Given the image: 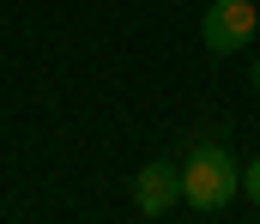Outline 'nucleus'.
<instances>
[{
	"mask_svg": "<svg viewBox=\"0 0 260 224\" xmlns=\"http://www.w3.org/2000/svg\"><path fill=\"white\" fill-rule=\"evenodd\" d=\"M176 200H182V164L157 157V164H145V170L133 176V206H139L145 218H164V212H176Z\"/></svg>",
	"mask_w": 260,
	"mask_h": 224,
	"instance_id": "7ed1b4c3",
	"label": "nucleus"
},
{
	"mask_svg": "<svg viewBox=\"0 0 260 224\" xmlns=\"http://www.w3.org/2000/svg\"><path fill=\"white\" fill-rule=\"evenodd\" d=\"M236 194H242V170L218 140H206V146H194L182 157V200L194 212H224Z\"/></svg>",
	"mask_w": 260,
	"mask_h": 224,
	"instance_id": "f257e3e1",
	"label": "nucleus"
},
{
	"mask_svg": "<svg viewBox=\"0 0 260 224\" xmlns=\"http://www.w3.org/2000/svg\"><path fill=\"white\" fill-rule=\"evenodd\" d=\"M242 194H248V200H254V206H260V157H254V164H248V170H242Z\"/></svg>",
	"mask_w": 260,
	"mask_h": 224,
	"instance_id": "20e7f679",
	"label": "nucleus"
},
{
	"mask_svg": "<svg viewBox=\"0 0 260 224\" xmlns=\"http://www.w3.org/2000/svg\"><path fill=\"white\" fill-rule=\"evenodd\" d=\"M254 91H260V61H254Z\"/></svg>",
	"mask_w": 260,
	"mask_h": 224,
	"instance_id": "39448f33",
	"label": "nucleus"
},
{
	"mask_svg": "<svg viewBox=\"0 0 260 224\" xmlns=\"http://www.w3.org/2000/svg\"><path fill=\"white\" fill-rule=\"evenodd\" d=\"M254 30H260V12L248 0H212L200 18V43L212 55H236L242 43H254Z\"/></svg>",
	"mask_w": 260,
	"mask_h": 224,
	"instance_id": "f03ea898",
	"label": "nucleus"
}]
</instances>
